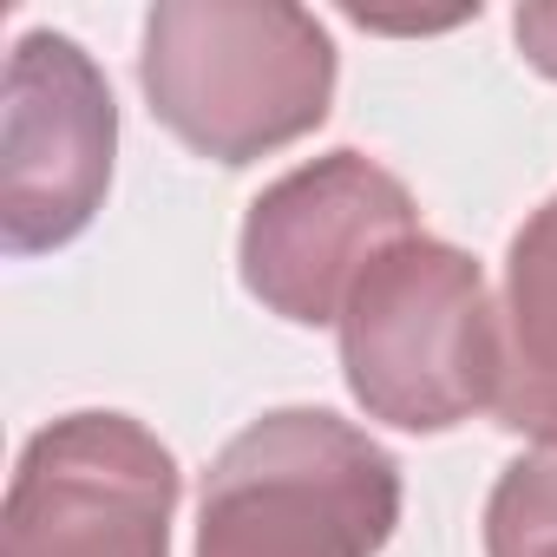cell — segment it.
<instances>
[{"instance_id": "obj_1", "label": "cell", "mask_w": 557, "mask_h": 557, "mask_svg": "<svg viewBox=\"0 0 557 557\" xmlns=\"http://www.w3.org/2000/svg\"><path fill=\"white\" fill-rule=\"evenodd\" d=\"M138 86L177 145L236 171L329 119L335 40L296 0H158Z\"/></svg>"}, {"instance_id": "obj_2", "label": "cell", "mask_w": 557, "mask_h": 557, "mask_svg": "<svg viewBox=\"0 0 557 557\" xmlns=\"http://www.w3.org/2000/svg\"><path fill=\"white\" fill-rule=\"evenodd\" d=\"M400 524V466L329 407L249 420L203 472L197 557H381Z\"/></svg>"}, {"instance_id": "obj_3", "label": "cell", "mask_w": 557, "mask_h": 557, "mask_svg": "<svg viewBox=\"0 0 557 557\" xmlns=\"http://www.w3.org/2000/svg\"><path fill=\"white\" fill-rule=\"evenodd\" d=\"M342 374L368 420L453 433L498 400V302L485 269L440 236L394 243L342 309Z\"/></svg>"}, {"instance_id": "obj_4", "label": "cell", "mask_w": 557, "mask_h": 557, "mask_svg": "<svg viewBox=\"0 0 557 557\" xmlns=\"http://www.w3.org/2000/svg\"><path fill=\"white\" fill-rule=\"evenodd\" d=\"M177 459L132 413H66L40 426L0 511V557H171Z\"/></svg>"}, {"instance_id": "obj_5", "label": "cell", "mask_w": 557, "mask_h": 557, "mask_svg": "<svg viewBox=\"0 0 557 557\" xmlns=\"http://www.w3.org/2000/svg\"><path fill=\"white\" fill-rule=\"evenodd\" d=\"M407 236H420L413 190L368 151H329L249 203L236 269L269 315L322 329L342 322L355 283Z\"/></svg>"}, {"instance_id": "obj_6", "label": "cell", "mask_w": 557, "mask_h": 557, "mask_svg": "<svg viewBox=\"0 0 557 557\" xmlns=\"http://www.w3.org/2000/svg\"><path fill=\"white\" fill-rule=\"evenodd\" d=\"M119 158V106L92 53L53 27H34L8 53V125H0V243L40 256L73 243Z\"/></svg>"}, {"instance_id": "obj_7", "label": "cell", "mask_w": 557, "mask_h": 557, "mask_svg": "<svg viewBox=\"0 0 557 557\" xmlns=\"http://www.w3.org/2000/svg\"><path fill=\"white\" fill-rule=\"evenodd\" d=\"M492 413L505 433L557 453V197H544L505 249Z\"/></svg>"}, {"instance_id": "obj_8", "label": "cell", "mask_w": 557, "mask_h": 557, "mask_svg": "<svg viewBox=\"0 0 557 557\" xmlns=\"http://www.w3.org/2000/svg\"><path fill=\"white\" fill-rule=\"evenodd\" d=\"M485 557H557V453H524L485 498Z\"/></svg>"}, {"instance_id": "obj_9", "label": "cell", "mask_w": 557, "mask_h": 557, "mask_svg": "<svg viewBox=\"0 0 557 557\" xmlns=\"http://www.w3.org/2000/svg\"><path fill=\"white\" fill-rule=\"evenodd\" d=\"M511 34H518L524 60H531L544 79H557V0H531V8H518V14H511Z\"/></svg>"}]
</instances>
